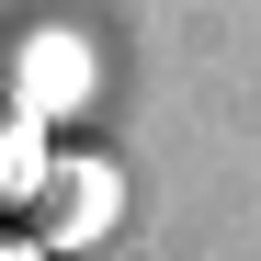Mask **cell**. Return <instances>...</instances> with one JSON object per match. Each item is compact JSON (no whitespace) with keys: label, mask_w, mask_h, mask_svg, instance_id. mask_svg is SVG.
I'll use <instances>...</instances> for the list:
<instances>
[{"label":"cell","mask_w":261,"mask_h":261,"mask_svg":"<svg viewBox=\"0 0 261 261\" xmlns=\"http://www.w3.org/2000/svg\"><path fill=\"white\" fill-rule=\"evenodd\" d=\"M0 261H46V250H34V239H0Z\"/></svg>","instance_id":"obj_2"},{"label":"cell","mask_w":261,"mask_h":261,"mask_svg":"<svg viewBox=\"0 0 261 261\" xmlns=\"http://www.w3.org/2000/svg\"><path fill=\"white\" fill-rule=\"evenodd\" d=\"M102 216H114V182H91V170H46V204H34L46 239H91Z\"/></svg>","instance_id":"obj_1"}]
</instances>
